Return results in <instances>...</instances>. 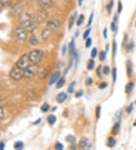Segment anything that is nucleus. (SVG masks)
Wrapping results in <instances>:
<instances>
[{"label":"nucleus","instance_id":"423d86ee","mask_svg":"<svg viewBox=\"0 0 136 150\" xmlns=\"http://www.w3.org/2000/svg\"><path fill=\"white\" fill-rule=\"evenodd\" d=\"M48 18V13L45 11V10L42 9L36 12L34 15H33V21H35L36 24H40V23H43L46 18Z\"/></svg>","mask_w":136,"mask_h":150},{"label":"nucleus","instance_id":"0eeeda50","mask_svg":"<svg viewBox=\"0 0 136 150\" xmlns=\"http://www.w3.org/2000/svg\"><path fill=\"white\" fill-rule=\"evenodd\" d=\"M32 64L30 60L29 55H24L19 59L17 62V67L21 68V69H26L27 67H29Z\"/></svg>","mask_w":136,"mask_h":150},{"label":"nucleus","instance_id":"9b49d317","mask_svg":"<svg viewBox=\"0 0 136 150\" xmlns=\"http://www.w3.org/2000/svg\"><path fill=\"white\" fill-rule=\"evenodd\" d=\"M52 33V30H51L49 29L48 28H45V29L42 30V33H41V34H42V38L44 40H47L48 39H49L51 37Z\"/></svg>","mask_w":136,"mask_h":150},{"label":"nucleus","instance_id":"473e14b6","mask_svg":"<svg viewBox=\"0 0 136 150\" xmlns=\"http://www.w3.org/2000/svg\"><path fill=\"white\" fill-rule=\"evenodd\" d=\"M99 59L101 61H104L106 59V52H101L99 55Z\"/></svg>","mask_w":136,"mask_h":150},{"label":"nucleus","instance_id":"6ab92c4d","mask_svg":"<svg viewBox=\"0 0 136 150\" xmlns=\"http://www.w3.org/2000/svg\"><path fill=\"white\" fill-rule=\"evenodd\" d=\"M12 0H0V6L2 8L8 7L11 3Z\"/></svg>","mask_w":136,"mask_h":150},{"label":"nucleus","instance_id":"680f3d73","mask_svg":"<svg viewBox=\"0 0 136 150\" xmlns=\"http://www.w3.org/2000/svg\"><path fill=\"white\" fill-rule=\"evenodd\" d=\"M0 135H1V134H0Z\"/></svg>","mask_w":136,"mask_h":150},{"label":"nucleus","instance_id":"58836bf2","mask_svg":"<svg viewBox=\"0 0 136 150\" xmlns=\"http://www.w3.org/2000/svg\"><path fill=\"white\" fill-rule=\"evenodd\" d=\"M93 17H94V13L92 12V14H91L90 17H89V21H88V24H87V28H89V26L92 24V21H93Z\"/></svg>","mask_w":136,"mask_h":150},{"label":"nucleus","instance_id":"393cba45","mask_svg":"<svg viewBox=\"0 0 136 150\" xmlns=\"http://www.w3.org/2000/svg\"><path fill=\"white\" fill-rule=\"evenodd\" d=\"M133 86H134L133 83H129V84H127L126 87H125V92H126L127 93H130L132 91Z\"/></svg>","mask_w":136,"mask_h":150},{"label":"nucleus","instance_id":"f03ea898","mask_svg":"<svg viewBox=\"0 0 136 150\" xmlns=\"http://www.w3.org/2000/svg\"><path fill=\"white\" fill-rule=\"evenodd\" d=\"M13 37H14L15 42H17L18 43H24L25 41L27 40V32L21 27H18V28H15L13 32Z\"/></svg>","mask_w":136,"mask_h":150},{"label":"nucleus","instance_id":"37998d69","mask_svg":"<svg viewBox=\"0 0 136 150\" xmlns=\"http://www.w3.org/2000/svg\"><path fill=\"white\" fill-rule=\"evenodd\" d=\"M5 117V112L2 107L0 106V119H3Z\"/></svg>","mask_w":136,"mask_h":150},{"label":"nucleus","instance_id":"603ef678","mask_svg":"<svg viewBox=\"0 0 136 150\" xmlns=\"http://www.w3.org/2000/svg\"><path fill=\"white\" fill-rule=\"evenodd\" d=\"M107 30L106 29V28H105V29L104 30V38H105V39H107Z\"/></svg>","mask_w":136,"mask_h":150},{"label":"nucleus","instance_id":"8fccbe9b","mask_svg":"<svg viewBox=\"0 0 136 150\" xmlns=\"http://www.w3.org/2000/svg\"><path fill=\"white\" fill-rule=\"evenodd\" d=\"M132 105H129V108H127V112H128L129 114L131 113V112H132Z\"/></svg>","mask_w":136,"mask_h":150},{"label":"nucleus","instance_id":"1a4fd4ad","mask_svg":"<svg viewBox=\"0 0 136 150\" xmlns=\"http://www.w3.org/2000/svg\"><path fill=\"white\" fill-rule=\"evenodd\" d=\"M59 26H60V21L56 20V19H53V20L48 21L46 28H48L49 29L52 30L53 32H54L56 30H58V28H59Z\"/></svg>","mask_w":136,"mask_h":150},{"label":"nucleus","instance_id":"5701e85b","mask_svg":"<svg viewBox=\"0 0 136 150\" xmlns=\"http://www.w3.org/2000/svg\"><path fill=\"white\" fill-rule=\"evenodd\" d=\"M14 148L15 149H18V150H20L24 148V143L20 142V141H18V142H16L14 145Z\"/></svg>","mask_w":136,"mask_h":150},{"label":"nucleus","instance_id":"f257e3e1","mask_svg":"<svg viewBox=\"0 0 136 150\" xmlns=\"http://www.w3.org/2000/svg\"><path fill=\"white\" fill-rule=\"evenodd\" d=\"M20 24L27 33H33L36 30V24L33 21V16L28 13H22L20 16Z\"/></svg>","mask_w":136,"mask_h":150},{"label":"nucleus","instance_id":"ddd939ff","mask_svg":"<svg viewBox=\"0 0 136 150\" xmlns=\"http://www.w3.org/2000/svg\"><path fill=\"white\" fill-rule=\"evenodd\" d=\"M80 149H87L89 148V139H86V138L83 137L82 139L80 140Z\"/></svg>","mask_w":136,"mask_h":150},{"label":"nucleus","instance_id":"f3484780","mask_svg":"<svg viewBox=\"0 0 136 150\" xmlns=\"http://www.w3.org/2000/svg\"><path fill=\"white\" fill-rule=\"evenodd\" d=\"M47 121H48V123H49L50 125H54L57 121L56 116L54 115H50L47 117Z\"/></svg>","mask_w":136,"mask_h":150},{"label":"nucleus","instance_id":"4468645a","mask_svg":"<svg viewBox=\"0 0 136 150\" xmlns=\"http://www.w3.org/2000/svg\"><path fill=\"white\" fill-rule=\"evenodd\" d=\"M69 50L70 52V55H74V56H77V53H76V47H75V42L73 40H72V41L70 42L69 45Z\"/></svg>","mask_w":136,"mask_h":150},{"label":"nucleus","instance_id":"9d476101","mask_svg":"<svg viewBox=\"0 0 136 150\" xmlns=\"http://www.w3.org/2000/svg\"><path fill=\"white\" fill-rule=\"evenodd\" d=\"M23 8L24 6L22 5V3H18L12 8V11L15 15H20L23 13Z\"/></svg>","mask_w":136,"mask_h":150},{"label":"nucleus","instance_id":"72a5a7b5","mask_svg":"<svg viewBox=\"0 0 136 150\" xmlns=\"http://www.w3.org/2000/svg\"><path fill=\"white\" fill-rule=\"evenodd\" d=\"M97 54H98V50H97L96 48H94L92 50V52H91V57L94 59L97 56Z\"/></svg>","mask_w":136,"mask_h":150},{"label":"nucleus","instance_id":"bb28decb","mask_svg":"<svg viewBox=\"0 0 136 150\" xmlns=\"http://www.w3.org/2000/svg\"><path fill=\"white\" fill-rule=\"evenodd\" d=\"M66 140H67L68 143L73 144V143L76 142V138H75L73 136L69 135V136H67V138H66Z\"/></svg>","mask_w":136,"mask_h":150},{"label":"nucleus","instance_id":"2eb2a0df","mask_svg":"<svg viewBox=\"0 0 136 150\" xmlns=\"http://www.w3.org/2000/svg\"><path fill=\"white\" fill-rule=\"evenodd\" d=\"M67 95L65 93H60L57 96L56 99L57 101H58V103H63L66 99H67Z\"/></svg>","mask_w":136,"mask_h":150},{"label":"nucleus","instance_id":"b1692460","mask_svg":"<svg viewBox=\"0 0 136 150\" xmlns=\"http://www.w3.org/2000/svg\"><path fill=\"white\" fill-rule=\"evenodd\" d=\"M64 83H65V79L63 78V77L59 79V81H58V83H57L56 84L57 89H60V88H61L62 86L64 85Z\"/></svg>","mask_w":136,"mask_h":150},{"label":"nucleus","instance_id":"13d9d810","mask_svg":"<svg viewBox=\"0 0 136 150\" xmlns=\"http://www.w3.org/2000/svg\"><path fill=\"white\" fill-rule=\"evenodd\" d=\"M2 103V97L0 96V103Z\"/></svg>","mask_w":136,"mask_h":150},{"label":"nucleus","instance_id":"09e8293b","mask_svg":"<svg viewBox=\"0 0 136 150\" xmlns=\"http://www.w3.org/2000/svg\"><path fill=\"white\" fill-rule=\"evenodd\" d=\"M66 50H67V48H66V46L64 45V46H63V47H62V55H65Z\"/></svg>","mask_w":136,"mask_h":150},{"label":"nucleus","instance_id":"f8f14e48","mask_svg":"<svg viewBox=\"0 0 136 150\" xmlns=\"http://www.w3.org/2000/svg\"><path fill=\"white\" fill-rule=\"evenodd\" d=\"M60 77H61V72L60 71H58L55 72V73L51 76V79H50V81H49V85H52L54 84V83H56L57 81L60 79Z\"/></svg>","mask_w":136,"mask_h":150},{"label":"nucleus","instance_id":"a211bd4d","mask_svg":"<svg viewBox=\"0 0 136 150\" xmlns=\"http://www.w3.org/2000/svg\"><path fill=\"white\" fill-rule=\"evenodd\" d=\"M107 146L110 147V148H113V146H115L116 145V139H114L112 137H110L107 139Z\"/></svg>","mask_w":136,"mask_h":150},{"label":"nucleus","instance_id":"3c124183","mask_svg":"<svg viewBox=\"0 0 136 150\" xmlns=\"http://www.w3.org/2000/svg\"><path fill=\"white\" fill-rule=\"evenodd\" d=\"M82 95H83V93H82V91H80V92H78V93H76V97H77V98H78V97L82 96Z\"/></svg>","mask_w":136,"mask_h":150},{"label":"nucleus","instance_id":"dca6fc26","mask_svg":"<svg viewBox=\"0 0 136 150\" xmlns=\"http://www.w3.org/2000/svg\"><path fill=\"white\" fill-rule=\"evenodd\" d=\"M76 16H77V12H74L73 13V15H71L70 18L69 20V23H68V28H69V30H70L71 28H73V24H74L75 20L76 18Z\"/></svg>","mask_w":136,"mask_h":150},{"label":"nucleus","instance_id":"c756f323","mask_svg":"<svg viewBox=\"0 0 136 150\" xmlns=\"http://www.w3.org/2000/svg\"><path fill=\"white\" fill-rule=\"evenodd\" d=\"M49 108H50V106H49V105L47 104V103H44L42 106H41V110L43 112H47L49 110Z\"/></svg>","mask_w":136,"mask_h":150},{"label":"nucleus","instance_id":"49530a36","mask_svg":"<svg viewBox=\"0 0 136 150\" xmlns=\"http://www.w3.org/2000/svg\"><path fill=\"white\" fill-rule=\"evenodd\" d=\"M122 10H123V5L120 2L118 3V13H121Z\"/></svg>","mask_w":136,"mask_h":150},{"label":"nucleus","instance_id":"39448f33","mask_svg":"<svg viewBox=\"0 0 136 150\" xmlns=\"http://www.w3.org/2000/svg\"><path fill=\"white\" fill-rule=\"evenodd\" d=\"M10 77L14 81H20L24 77V70L18 67L13 68L10 72Z\"/></svg>","mask_w":136,"mask_h":150},{"label":"nucleus","instance_id":"a878e982","mask_svg":"<svg viewBox=\"0 0 136 150\" xmlns=\"http://www.w3.org/2000/svg\"><path fill=\"white\" fill-rule=\"evenodd\" d=\"M84 19H85V16H84L83 15H80V17H79V18L77 19V21H76V25L77 26L82 25L84 21Z\"/></svg>","mask_w":136,"mask_h":150},{"label":"nucleus","instance_id":"c03bdc74","mask_svg":"<svg viewBox=\"0 0 136 150\" xmlns=\"http://www.w3.org/2000/svg\"><path fill=\"white\" fill-rule=\"evenodd\" d=\"M97 74L99 77H101V66H99L97 68Z\"/></svg>","mask_w":136,"mask_h":150},{"label":"nucleus","instance_id":"052dcab7","mask_svg":"<svg viewBox=\"0 0 136 150\" xmlns=\"http://www.w3.org/2000/svg\"><path fill=\"white\" fill-rule=\"evenodd\" d=\"M134 126H136V121H135V123H134Z\"/></svg>","mask_w":136,"mask_h":150},{"label":"nucleus","instance_id":"a19ab883","mask_svg":"<svg viewBox=\"0 0 136 150\" xmlns=\"http://www.w3.org/2000/svg\"><path fill=\"white\" fill-rule=\"evenodd\" d=\"M102 71H103V73L106 75H107L110 74V68H109V67H107V66L104 67V68Z\"/></svg>","mask_w":136,"mask_h":150},{"label":"nucleus","instance_id":"de8ad7c7","mask_svg":"<svg viewBox=\"0 0 136 150\" xmlns=\"http://www.w3.org/2000/svg\"><path fill=\"white\" fill-rule=\"evenodd\" d=\"M107 83H106L105 82H103L101 83V84L99 85V88L101 89V90H103V89H104V88H106V86H107Z\"/></svg>","mask_w":136,"mask_h":150},{"label":"nucleus","instance_id":"864d4df0","mask_svg":"<svg viewBox=\"0 0 136 150\" xmlns=\"http://www.w3.org/2000/svg\"><path fill=\"white\" fill-rule=\"evenodd\" d=\"M4 148H5V143H0V150L4 149Z\"/></svg>","mask_w":136,"mask_h":150},{"label":"nucleus","instance_id":"7ed1b4c3","mask_svg":"<svg viewBox=\"0 0 136 150\" xmlns=\"http://www.w3.org/2000/svg\"><path fill=\"white\" fill-rule=\"evenodd\" d=\"M39 72V66L37 64H30L24 69V77L27 79H31L34 77Z\"/></svg>","mask_w":136,"mask_h":150},{"label":"nucleus","instance_id":"79ce46f5","mask_svg":"<svg viewBox=\"0 0 136 150\" xmlns=\"http://www.w3.org/2000/svg\"><path fill=\"white\" fill-rule=\"evenodd\" d=\"M111 30L113 31H116L117 30V26H116V22L113 21L112 24H111Z\"/></svg>","mask_w":136,"mask_h":150},{"label":"nucleus","instance_id":"cd10ccee","mask_svg":"<svg viewBox=\"0 0 136 150\" xmlns=\"http://www.w3.org/2000/svg\"><path fill=\"white\" fill-rule=\"evenodd\" d=\"M94 67V62L92 60V59H90V60L88 62V64H87V68L91 71V70H92Z\"/></svg>","mask_w":136,"mask_h":150},{"label":"nucleus","instance_id":"aec40b11","mask_svg":"<svg viewBox=\"0 0 136 150\" xmlns=\"http://www.w3.org/2000/svg\"><path fill=\"white\" fill-rule=\"evenodd\" d=\"M30 44H32L33 46H36V45H37V44L39 43L38 38H37L36 36H35V35H32L30 37Z\"/></svg>","mask_w":136,"mask_h":150},{"label":"nucleus","instance_id":"7c9ffc66","mask_svg":"<svg viewBox=\"0 0 136 150\" xmlns=\"http://www.w3.org/2000/svg\"><path fill=\"white\" fill-rule=\"evenodd\" d=\"M74 86H75V82L73 81V82H72L70 84L69 87H68V89H67V91H68L69 93H72L73 92V90H74Z\"/></svg>","mask_w":136,"mask_h":150},{"label":"nucleus","instance_id":"4c0bfd02","mask_svg":"<svg viewBox=\"0 0 136 150\" xmlns=\"http://www.w3.org/2000/svg\"><path fill=\"white\" fill-rule=\"evenodd\" d=\"M90 33H91V29H90V28H89V29H87L85 32H84L83 38L86 40V39L88 38V37L89 36V34H90Z\"/></svg>","mask_w":136,"mask_h":150},{"label":"nucleus","instance_id":"412c9836","mask_svg":"<svg viewBox=\"0 0 136 150\" xmlns=\"http://www.w3.org/2000/svg\"><path fill=\"white\" fill-rule=\"evenodd\" d=\"M132 73V65L131 62L128 61L127 62V74H128V76L130 77Z\"/></svg>","mask_w":136,"mask_h":150},{"label":"nucleus","instance_id":"5fc2aeb1","mask_svg":"<svg viewBox=\"0 0 136 150\" xmlns=\"http://www.w3.org/2000/svg\"><path fill=\"white\" fill-rule=\"evenodd\" d=\"M79 33H80V30H76V34H75V37H79Z\"/></svg>","mask_w":136,"mask_h":150},{"label":"nucleus","instance_id":"6e6552de","mask_svg":"<svg viewBox=\"0 0 136 150\" xmlns=\"http://www.w3.org/2000/svg\"><path fill=\"white\" fill-rule=\"evenodd\" d=\"M38 5L42 9L46 10L51 8L53 5L52 0H37Z\"/></svg>","mask_w":136,"mask_h":150},{"label":"nucleus","instance_id":"bf43d9fd","mask_svg":"<svg viewBox=\"0 0 136 150\" xmlns=\"http://www.w3.org/2000/svg\"><path fill=\"white\" fill-rule=\"evenodd\" d=\"M66 1H67V2H71V1H72V0H66Z\"/></svg>","mask_w":136,"mask_h":150},{"label":"nucleus","instance_id":"ea45409f","mask_svg":"<svg viewBox=\"0 0 136 150\" xmlns=\"http://www.w3.org/2000/svg\"><path fill=\"white\" fill-rule=\"evenodd\" d=\"M116 74H117V71H116V68H113V82H116Z\"/></svg>","mask_w":136,"mask_h":150},{"label":"nucleus","instance_id":"e433bc0d","mask_svg":"<svg viewBox=\"0 0 136 150\" xmlns=\"http://www.w3.org/2000/svg\"><path fill=\"white\" fill-rule=\"evenodd\" d=\"M95 112H96V117H97V119H99L100 118V116H101V107H100V106L97 107L96 111H95Z\"/></svg>","mask_w":136,"mask_h":150},{"label":"nucleus","instance_id":"4d7b16f0","mask_svg":"<svg viewBox=\"0 0 136 150\" xmlns=\"http://www.w3.org/2000/svg\"><path fill=\"white\" fill-rule=\"evenodd\" d=\"M40 121H41V118H39L38 121H36V122H34V125H36V124H38V123H39Z\"/></svg>","mask_w":136,"mask_h":150},{"label":"nucleus","instance_id":"2f4dec72","mask_svg":"<svg viewBox=\"0 0 136 150\" xmlns=\"http://www.w3.org/2000/svg\"><path fill=\"white\" fill-rule=\"evenodd\" d=\"M54 149L57 150H62L63 149V146L61 143L58 142V143H56L55 146H54Z\"/></svg>","mask_w":136,"mask_h":150},{"label":"nucleus","instance_id":"20e7f679","mask_svg":"<svg viewBox=\"0 0 136 150\" xmlns=\"http://www.w3.org/2000/svg\"><path fill=\"white\" fill-rule=\"evenodd\" d=\"M42 57H43V52L39 50H33L29 54L30 60L32 64H38L41 62Z\"/></svg>","mask_w":136,"mask_h":150},{"label":"nucleus","instance_id":"c9c22d12","mask_svg":"<svg viewBox=\"0 0 136 150\" xmlns=\"http://www.w3.org/2000/svg\"><path fill=\"white\" fill-rule=\"evenodd\" d=\"M92 39H91L90 37L86 39V41H85V47L86 48L90 47V46H92Z\"/></svg>","mask_w":136,"mask_h":150},{"label":"nucleus","instance_id":"4be33fe9","mask_svg":"<svg viewBox=\"0 0 136 150\" xmlns=\"http://www.w3.org/2000/svg\"><path fill=\"white\" fill-rule=\"evenodd\" d=\"M119 131H120V124H119V123H116V124L113 125L112 133L114 134V135H116V134H118Z\"/></svg>","mask_w":136,"mask_h":150},{"label":"nucleus","instance_id":"c85d7f7f","mask_svg":"<svg viewBox=\"0 0 136 150\" xmlns=\"http://www.w3.org/2000/svg\"><path fill=\"white\" fill-rule=\"evenodd\" d=\"M113 4H114L113 0H111V2H109V3L107 5V6H106V8H107V10L108 11V13H111L113 6Z\"/></svg>","mask_w":136,"mask_h":150},{"label":"nucleus","instance_id":"f704fd0d","mask_svg":"<svg viewBox=\"0 0 136 150\" xmlns=\"http://www.w3.org/2000/svg\"><path fill=\"white\" fill-rule=\"evenodd\" d=\"M116 48H117V46H116V41H113V56L116 55Z\"/></svg>","mask_w":136,"mask_h":150},{"label":"nucleus","instance_id":"6e6d98bb","mask_svg":"<svg viewBox=\"0 0 136 150\" xmlns=\"http://www.w3.org/2000/svg\"><path fill=\"white\" fill-rule=\"evenodd\" d=\"M82 1H83V0H78L79 6H82Z\"/></svg>","mask_w":136,"mask_h":150},{"label":"nucleus","instance_id":"a18cd8bd","mask_svg":"<svg viewBox=\"0 0 136 150\" xmlns=\"http://www.w3.org/2000/svg\"><path fill=\"white\" fill-rule=\"evenodd\" d=\"M92 82H93L92 79L89 77V78L86 79V81H85V84L87 85V86H89V85H91L92 83Z\"/></svg>","mask_w":136,"mask_h":150}]
</instances>
